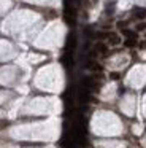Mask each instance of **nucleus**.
<instances>
[{
  "mask_svg": "<svg viewBox=\"0 0 146 148\" xmlns=\"http://www.w3.org/2000/svg\"><path fill=\"white\" fill-rule=\"evenodd\" d=\"M135 16L136 18H146V10H143V8H135Z\"/></svg>",
  "mask_w": 146,
  "mask_h": 148,
  "instance_id": "5",
  "label": "nucleus"
},
{
  "mask_svg": "<svg viewBox=\"0 0 146 148\" xmlns=\"http://www.w3.org/2000/svg\"><path fill=\"white\" fill-rule=\"evenodd\" d=\"M135 42H136V40H133V38H129V40L126 42V46H133V45H135Z\"/></svg>",
  "mask_w": 146,
  "mask_h": 148,
  "instance_id": "10",
  "label": "nucleus"
},
{
  "mask_svg": "<svg viewBox=\"0 0 146 148\" xmlns=\"http://www.w3.org/2000/svg\"><path fill=\"white\" fill-rule=\"evenodd\" d=\"M6 124H8V123H6V121H0V129H2V127H5Z\"/></svg>",
  "mask_w": 146,
  "mask_h": 148,
  "instance_id": "12",
  "label": "nucleus"
},
{
  "mask_svg": "<svg viewBox=\"0 0 146 148\" xmlns=\"http://www.w3.org/2000/svg\"><path fill=\"white\" fill-rule=\"evenodd\" d=\"M119 42H121V38L117 35H114V34H111V35H110V43H111V45H119Z\"/></svg>",
  "mask_w": 146,
  "mask_h": 148,
  "instance_id": "7",
  "label": "nucleus"
},
{
  "mask_svg": "<svg viewBox=\"0 0 146 148\" xmlns=\"http://www.w3.org/2000/svg\"><path fill=\"white\" fill-rule=\"evenodd\" d=\"M136 30H138V32H141V30H146V23H140L138 26H136Z\"/></svg>",
  "mask_w": 146,
  "mask_h": 148,
  "instance_id": "8",
  "label": "nucleus"
},
{
  "mask_svg": "<svg viewBox=\"0 0 146 148\" xmlns=\"http://www.w3.org/2000/svg\"><path fill=\"white\" fill-rule=\"evenodd\" d=\"M60 61H62V64L65 65V67H72L73 65V59H72V54H70V53H67Z\"/></svg>",
  "mask_w": 146,
  "mask_h": 148,
  "instance_id": "2",
  "label": "nucleus"
},
{
  "mask_svg": "<svg viewBox=\"0 0 146 148\" xmlns=\"http://www.w3.org/2000/svg\"><path fill=\"white\" fill-rule=\"evenodd\" d=\"M95 49H97L98 53H102V54H105V53H106V45H103V43H97V45H95Z\"/></svg>",
  "mask_w": 146,
  "mask_h": 148,
  "instance_id": "6",
  "label": "nucleus"
},
{
  "mask_svg": "<svg viewBox=\"0 0 146 148\" xmlns=\"http://www.w3.org/2000/svg\"><path fill=\"white\" fill-rule=\"evenodd\" d=\"M86 67L91 69V70H102V67H100V65H98L95 61H89L87 64H86Z\"/></svg>",
  "mask_w": 146,
  "mask_h": 148,
  "instance_id": "3",
  "label": "nucleus"
},
{
  "mask_svg": "<svg viewBox=\"0 0 146 148\" xmlns=\"http://www.w3.org/2000/svg\"><path fill=\"white\" fill-rule=\"evenodd\" d=\"M75 46H76V37L73 35V34H70L68 40H67V49H68V53H72Z\"/></svg>",
  "mask_w": 146,
  "mask_h": 148,
  "instance_id": "1",
  "label": "nucleus"
},
{
  "mask_svg": "<svg viewBox=\"0 0 146 148\" xmlns=\"http://www.w3.org/2000/svg\"><path fill=\"white\" fill-rule=\"evenodd\" d=\"M122 34H124L126 37H129V38L136 40V32H132V30H129V29H124V30H122Z\"/></svg>",
  "mask_w": 146,
  "mask_h": 148,
  "instance_id": "4",
  "label": "nucleus"
},
{
  "mask_svg": "<svg viewBox=\"0 0 146 148\" xmlns=\"http://www.w3.org/2000/svg\"><path fill=\"white\" fill-rule=\"evenodd\" d=\"M111 78H113V80H117V78H119V73H117V72H113V73H111Z\"/></svg>",
  "mask_w": 146,
  "mask_h": 148,
  "instance_id": "11",
  "label": "nucleus"
},
{
  "mask_svg": "<svg viewBox=\"0 0 146 148\" xmlns=\"http://www.w3.org/2000/svg\"><path fill=\"white\" fill-rule=\"evenodd\" d=\"M22 147H43V143H21Z\"/></svg>",
  "mask_w": 146,
  "mask_h": 148,
  "instance_id": "9",
  "label": "nucleus"
}]
</instances>
